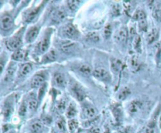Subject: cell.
Masks as SVG:
<instances>
[{
	"label": "cell",
	"mask_w": 161,
	"mask_h": 133,
	"mask_svg": "<svg viewBox=\"0 0 161 133\" xmlns=\"http://www.w3.org/2000/svg\"><path fill=\"white\" fill-rule=\"evenodd\" d=\"M63 36L67 38L68 39L70 40H75L80 36V32L77 30L76 27L72 24H67L62 27L61 30Z\"/></svg>",
	"instance_id": "obj_1"
},
{
	"label": "cell",
	"mask_w": 161,
	"mask_h": 133,
	"mask_svg": "<svg viewBox=\"0 0 161 133\" xmlns=\"http://www.w3.org/2000/svg\"><path fill=\"white\" fill-rule=\"evenodd\" d=\"M6 46L8 48L9 50L13 51V52L21 49V47L22 46L21 36V35H15V36L8 38L6 41Z\"/></svg>",
	"instance_id": "obj_2"
},
{
	"label": "cell",
	"mask_w": 161,
	"mask_h": 133,
	"mask_svg": "<svg viewBox=\"0 0 161 133\" xmlns=\"http://www.w3.org/2000/svg\"><path fill=\"white\" fill-rule=\"evenodd\" d=\"M93 76L97 79L101 81H105V82H109L111 81V75L109 72L107 71V69L102 67V66L94 69V71H93Z\"/></svg>",
	"instance_id": "obj_3"
},
{
	"label": "cell",
	"mask_w": 161,
	"mask_h": 133,
	"mask_svg": "<svg viewBox=\"0 0 161 133\" xmlns=\"http://www.w3.org/2000/svg\"><path fill=\"white\" fill-rule=\"evenodd\" d=\"M71 92L73 96L80 102H83L86 98V92L83 88L76 82H74L71 85Z\"/></svg>",
	"instance_id": "obj_4"
},
{
	"label": "cell",
	"mask_w": 161,
	"mask_h": 133,
	"mask_svg": "<svg viewBox=\"0 0 161 133\" xmlns=\"http://www.w3.org/2000/svg\"><path fill=\"white\" fill-rule=\"evenodd\" d=\"M97 114V111L93 105L91 103H86L83 105V109H82V114H83V118L86 119H93L96 117Z\"/></svg>",
	"instance_id": "obj_5"
},
{
	"label": "cell",
	"mask_w": 161,
	"mask_h": 133,
	"mask_svg": "<svg viewBox=\"0 0 161 133\" xmlns=\"http://www.w3.org/2000/svg\"><path fill=\"white\" fill-rule=\"evenodd\" d=\"M42 7H43V4H41L40 6H39L38 7H35V8H32V10H29L28 11H26V13H24V19L25 21V22L30 23L32 21L35 19L38 14L39 13L40 10H42Z\"/></svg>",
	"instance_id": "obj_6"
},
{
	"label": "cell",
	"mask_w": 161,
	"mask_h": 133,
	"mask_svg": "<svg viewBox=\"0 0 161 133\" xmlns=\"http://www.w3.org/2000/svg\"><path fill=\"white\" fill-rule=\"evenodd\" d=\"M53 84L60 89H65L67 86V81L65 75L61 73H56L53 77Z\"/></svg>",
	"instance_id": "obj_7"
},
{
	"label": "cell",
	"mask_w": 161,
	"mask_h": 133,
	"mask_svg": "<svg viewBox=\"0 0 161 133\" xmlns=\"http://www.w3.org/2000/svg\"><path fill=\"white\" fill-rule=\"evenodd\" d=\"M40 27L39 26H34V27H31L29 31L27 32L25 35V40L26 42L32 43L38 37L39 34Z\"/></svg>",
	"instance_id": "obj_8"
},
{
	"label": "cell",
	"mask_w": 161,
	"mask_h": 133,
	"mask_svg": "<svg viewBox=\"0 0 161 133\" xmlns=\"http://www.w3.org/2000/svg\"><path fill=\"white\" fill-rule=\"evenodd\" d=\"M0 23H1V29L3 31H8L13 27V20L12 17L10 16V15H2Z\"/></svg>",
	"instance_id": "obj_9"
},
{
	"label": "cell",
	"mask_w": 161,
	"mask_h": 133,
	"mask_svg": "<svg viewBox=\"0 0 161 133\" xmlns=\"http://www.w3.org/2000/svg\"><path fill=\"white\" fill-rule=\"evenodd\" d=\"M49 45H50V37L49 35H46L37 45V51H39V53H44L49 49Z\"/></svg>",
	"instance_id": "obj_10"
},
{
	"label": "cell",
	"mask_w": 161,
	"mask_h": 133,
	"mask_svg": "<svg viewBox=\"0 0 161 133\" xmlns=\"http://www.w3.org/2000/svg\"><path fill=\"white\" fill-rule=\"evenodd\" d=\"M76 44L72 40H65L60 44V49L65 53H71L76 47Z\"/></svg>",
	"instance_id": "obj_11"
},
{
	"label": "cell",
	"mask_w": 161,
	"mask_h": 133,
	"mask_svg": "<svg viewBox=\"0 0 161 133\" xmlns=\"http://www.w3.org/2000/svg\"><path fill=\"white\" fill-rule=\"evenodd\" d=\"M45 77L41 74H37V75H34L32 78V81H31V87L32 89H39V88L42 87L45 83Z\"/></svg>",
	"instance_id": "obj_12"
},
{
	"label": "cell",
	"mask_w": 161,
	"mask_h": 133,
	"mask_svg": "<svg viewBox=\"0 0 161 133\" xmlns=\"http://www.w3.org/2000/svg\"><path fill=\"white\" fill-rule=\"evenodd\" d=\"M142 108V103L138 100H134L130 102L127 106V111L131 114H135L138 113Z\"/></svg>",
	"instance_id": "obj_13"
},
{
	"label": "cell",
	"mask_w": 161,
	"mask_h": 133,
	"mask_svg": "<svg viewBox=\"0 0 161 133\" xmlns=\"http://www.w3.org/2000/svg\"><path fill=\"white\" fill-rule=\"evenodd\" d=\"M58 59V52L55 49H50L43 57L41 63H49L56 61Z\"/></svg>",
	"instance_id": "obj_14"
},
{
	"label": "cell",
	"mask_w": 161,
	"mask_h": 133,
	"mask_svg": "<svg viewBox=\"0 0 161 133\" xmlns=\"http://www.w3.org/2000/svg\"><path fill=\"white\" fill-rule=\"evenodd\" d=\"M110 67L114 75H119L123 68V63L119 59L112 58L110 60Z\"/></svg>",
	"instance_id": "obj_15"
},
{
	"label": "cell",
	"mask_w": 161,
	"mask_h": 133,
	"mask_svg": "<svg viewBox=\"0 0 161 133\" xmlns=\"http://www.w3.org/2000/svg\"><path fill=\"white\" fill-rule=\"evenodd\" d=\"M128 35H129V32L127 31V27L123 26L116 34L115 38L119 43H121L122 44V43L126 42Z\"/></svg>",
	"instance_id": "obj_16"
},
{
	"label": "cell",
	"mask_w": 161,
	"mask_h": 133,
	"mask_svg": "<svg viewBox=\"0 0 161 133\" xmlns=\"http://www.w3.org/2000/svg\"><path fill=\"white\" fill-rule=\"evenodd\" d=\"M32 69H33V66H32V63H23V64H21V66H20L19 71H18V76H19L20 78H24V77L29 75V74L32 72Z\"/></svg>",
	"instance_id": "obj_17"
},
{
	"label": "cell",
	"mask_w": 161,
	"mask_h": 133,
	"mask_svg": "<svg viewBox=\"0 0 161 133\" xmlns=\"http://www.w3.org/2000/svg\"><path fill=\"white\" fill-rule=\"evenodd\" d=\"M27 56H28L27 51L24 50V49H21L15 51V52H13L11 56V58L12 60H14V61L22 62V61H24L25 60H27Z\"/></svg>",
	"instance_id": "obj_18"
},
{
	"label": "cell",
	"mask_w": 161,
	"mask_h": 133,
	"mask_svg": "<svg viewBox=\"0 0 161 133\" xmlns=\"http://www.w3.org/2000/svg\"><path fill=\"white\" fill-rule=\"evenodd\" d=\"M112 111L116 121L117 122L121 121L123 118V110H122L121 106L120 104H114L112 106Z\"/></svg>",
	"instance_id": "obj_19"
},
{
	"label": "cell",
	"mask_w": 161,
	"mask_h": 133,
	"mask_svg": "<svg viewBox=\"0 0 161 133\" xmlns=\"http://www.w3.org/2000/svg\"><path fill=\"white\" fill-rule=\"evenodd\" d=\"M17 66L14 63H11L10 64V66H8V68L6 71V75L4 77V81H9L12 79V78L14 75L15 71H16Z\"/></svg>",
	"instance_id": "obj_20"
},
{
	"label": "cell",
	"mask_w": 161,
	"mask_h": 133,
	"mask_svg": "<svg viewBox=\"0 0 161 133\" xmlns=\"http://www.w3.org/2000/svg\"><path fill=\"white\" fill-rule=\"evenodd\" d=\"M46 128L40 121H35L31 125L32 133H45Z\"/></svg>",
	"instance_id": "obj_21"
},
{
	"label": "cell",
	"mask_w": 161,
	"mask_h": 133,
	"mask_svg": "<svg viewBox=\"0 0 161 133\" xmlns=\"http://www.w3.org/2000/svg\"><path fill=\"white\" fill-rule=\"evenodd\" d=\"M129 66L131 70L133 72H137L138 71L140 68V61H139V59L138 58V57L136 56H133L129 60Z\"/></svg>",
	"instance_id": "obj_22"
},
{
	"label": "cell",
	"mask_w": 161,
	"mask_h": 133,
	"mask_svg": "<svg viewBox=\"0 0 161 133\" xmlns=\"http://www.w3.org/2000/svg\"><path fill=\"white\" fill-rule=\"evenodd\" d=\"M65 17V13L64 10H61L60 9L56 10L52 13V20L55 22H60Z\"/></svg>",
	"instance_id": "obj_23"
},
{
	"label": "cell",
	"mask_w": 161,
	"mask_h": 133,
	"mask_svg": "<svg viewBox=\"0 0 161 133\" xmlns=\"http://www.w3.org/2000/svg\"><path fill=\"white\" fill-rule=\"evenodd\" d=\"M131 94V89L128 87H123L119 91L117 94V99L119 100H124L127 98Z\"/></svg>",
	"instance_id": "obj_24"
},
{
	"label": "cell",
	"mask_w": 161,
	"mask_h": 133,
	"mask_svg": "<svg viewBox=\"0 0 161 133\" xmlns=\"http://www.w3.org/2000/svg\"><path fill=\"white\" fill-rule=\"evenodd\" d=\"M77 114V109L76 106H75L74 103H71L69 104V107L67 108V111H66V117L69 119H73L74 117Z\"/></svg>",
	"instance_id": "obj_25"
},
{
	"label": "cell",
	"mask_w": 161,
	"mask_h": 133,
	"mask_svg": "<svg viewBox=\"0 0 161 133\" xmlns=\"http://www.w3.org/2000/svg\"><path fill=\"white\" fill-rule=\"evenodd\" d=\"M158 37H159L158 31L156 29H152L148 33V35H147V42H148V44H152V43H153L155 41L157 40Z\"/></svg>",
	"instance_id": "obj_26"
},
{
	"label": "cell",
	"mask_w": 161,
	"mask_h": 133,
	"mask_svg": "<svg viewBox=\"0 0 161 133\" xmlns=\"http://www.w3.org/2000/svg\"><path fill=\"white\" fill-rule=\"evenodd\" d=\"M79 71L83 75L86 76H90V75H93V71L91 66L88 64H81L79 66Z\"/></svg>",
	"instance_id": "obj_27"
},
{
	"label": "cell",
	"mask_w": 161,
	"mask_h": 133,
	"mask_svg": "<svg viewBox=\"0 0 161 133\" xmlns=\"http://www.w3.org/2000/svg\"><path fill=\"white\" fill-rule=\"evenodd\" d=\"M142 38L140 35H136L133 39V47L137 52L141 53L142 52Z\"/></svg>",
	"instance_id": "obj_28"
},
{
	"label": "cell",
	"mask_w": 161,
	"mask_h": 133,
	"mask_svg": "<svg viewBox=\"0 0 161 133\" xmlns=\"http://www.w3.org/2000/svg\"><path fill=\"white\" fill-rule=\"evenodd\" d=\"M68 128L71 133H76L79 128V122L76 119H70L68 122Z\"/></svg>",
	"instance_id": "obj_29"
},
{
	"label": "cell",
	"mask_w": 161,
	"mask_h": 133,
	"mask_svg": "<svg viewBox=\"0 0 161 133\" xmlns=\"http://www.w3.org/2000/svg\"><path fill=\"white\" fill-rule=\"evenodd\" d=\"M38 100H37L35 97H30L27 103V106L29 111H35L37 109V107H38Z\"/></svg>",
	"instance_id": "obj_30"
},
{
	"label": "cell",
	"mask_w": 161,
	"mask_h": 133,
	"mask_svg": "<svg viewBox=\"0 0 161 133\" xmlns=\"http://www.w3.org/2000/svg\"><path fill=\"white\" fill-rule=\"evenodd\" d=\"M133 19L135 21H140L143 20H146V13L142 10H137L133 14Z\"/></svg>",
	"instance_id": "obj_31"
},
{
	"label": "cell",
	"mask_w": 161,
	"mask_h": 133,
	"mask_svg": "<svg viewBox=\"0 0 161 133\" xmlns=\"http://www.w3.org/2000/svg\"><path fill=\"white\" fill-rule=\"evenodd\" d=\"M153 17L156 21L161 23V4H158L153 8Z\"/></svg>",
	"instance_id": "obj_32"
},
{
	"label": "cell",
	"mask_w": 161,
	"mask_h": 133,
	"mask_svg": "<svg viewBox=\"0 0 161 133\" xmlns=\"http://www.w3.org/2000/svg\"><path fill=\"white\" fill-rule=\"evenodd\" d=\"M112 33V27L110 24H107L103 29V36L105 39H108L111 37Z\"/></svg>",
	"instance_id": "obj_33"
},
{
	"label": "cell",
	"mask_w": 161,
	"mask_h": 133,
	"mask_svg": "<svg viewBox=\"0 0 161 133\" xmlns=\"http://www.w3.org/2000/svg\"><path fill=\"white\" fill-rule=\"evenodd\" d=\"M57 127H58V130L61 131V132L65 133L66 131V124L65 121L63 118H60L58 119V121H57Z\"/></svg>",
	"instance_id": "obj_34"
},
{
	"label": "cell",
	"mask_w": 161,
	"mask_h": 133,
	"mask_svg": "<svg viewBox=\"0 0 161 133\" xmlns=\"http://www.w3.org/2000/svg\"><path fill=\"white\" fill-rule=\"evenodd\" d=\"M66 106H67L66 101L65 100H63V99H61L59 101L57 102L56 108L59 112H63L66 109Z\"/></svg>",
	"instance_id": "obj_35"
},
{
	"label": "cell",
	"mask_w": 161,
	"mask_h": 133,
	"mask_svg": "<svg viewBox=\"0 0 161 133\" xmlns=\"http://www.w3.org/2000/svg\"><path fill=\"white\" fill-rule=\"evenodd\" d=\"M80 2V1H75V0H73V1H68V7H69V9L70 10H75L79 7Z\"/></svg>",
	"instance_id": "obj_36"
},
{
	"label": "cell",
	"mask_w": 161,
	"mask_h": 133,
	"mask_svg": "<svg viewBox=\"0 0 161 133\" xmlns=\"http://www.w3.org/2000/svg\"><path fill=\"white\" fill-rule=\"evenodd\" d=\"M154 132V125L153 123H149L146 127L142 128L138 133H153Z\"/></svg>",
	"instance_id": "obj_37"
},
{
	"label": "cell",
	"mask_w": 161,
	"mask_h": 133,
	"mask_svg": "<svg viewBox=\"0 0 161 133\" xmlns=\"http://www.w3.org/2000/svg\"><path fill=\"white\" fill-rule=\"evenodd\" d=\"M138 29L141 32H147V30H148V22H147L146 20L138 21Z\"/></svg>",
	"instance_id": "obj_38"
},
{
	"label": "cell",
	"mask_w": 161,
	"mask_h": 133,
	"mask_svg": "<svg viewBox=\"0 0 161 133\" xmlns=\"http://www.w3.org/2000/svg\"><path fill=\"white\" fill-rule=\"evenodd\" d=\"M86 38L90 41H92L94 42H98L100 40V38H99V35H97V33H89L87 35H86Z\"/></svg>",
	"instance_id": "obj_39"
},
{
	"label": "cell",
	"mask_w": 161,
	"mask_h": 133,
	"mask_svg": "<svg viewBox=\"0 0 161 133\" xmlns=\"http://www.w3.org/2000/svg\"><path fill=\"white\" fill-rule=\"evenodd\" d=\"M27 108H28V106L26 105L25 103H24L23 102L22 104L21 105V106H20L19 108V114L21 116H24L25 115L26 112H27Z\"/></svg>",
	"instance_id": "obj_40"
},
{
	"label": "cell",
	"mask_w": 161,
	"mask_h": 133,
	"mask_svg": "<svg viewBox=\"0 0 161 133\" xmlns=\"http://www.w3.org/2000/svg\"><path fill=\"white\" fill-rule=\"evenodd\" d=\"M112 13L114 16H119L120 14V7L119 5H115L112 8Z\"/></svg>",
	"instance_id": "obj_41"
},
{
	"label": "cell",
	"mask_w": 161,
	"mask_h": 133,
	"mask_svg": "<svg viewBox=\"0 0 161 133\" xmlns=\"http://www.w3.org/2000/svg\"><path fill=\"white\" fill-rule=\"evenodd\" d=\"M129 35L131 38H132V39H134V37L136 36V30H135V27H131V28H130V31H129Z\"/></svg>",
	"instance_id": "obj_42"
},
{
	"label": "cell",
	"mask_w": 161,
	"mask_h": 133,
	"mask_svg": "<svg viewBox=\"0 0 161 133\" xmlns=\"http://www.w3.org/2000/svg\"><path fill=\"white\" fill-rule=\"evenodd\" d=\"M91 133H101L100 128H97V127H94V128L91 130Z\"/></svg>",
	"instance_id": "obj_43"
},
{
	"label": "cell",
	"mask_w": 161,
	"mask_h": 133,
	"mask_svg": "<svg viewBox=\"0 0 161 133\" xmlns=\"http://www.w3.org/2000/svg\"><path fill=\"white\" fill-rule=\"evenodd\" d=\"M7 133H16V132H15L14 131H8V132H7Z\"/></svg>",
	"instance_id": "obj_44"
},
{
	"label": "cell",
	"mask_w": 161,
	"mask_h": 133,
	"mask_svg": "<svg viewBox=\"0 0 161 133\" xmlns=\"http://www.w3.org/2000/svg\"><path fill=\"white\" fill-rule=\"evenodd\" d=\"M56 133H57V132H56ZM58 133H59V132H58Z\"/></svg>",
	"instance_id": "obj_45"
}]
</instances>
